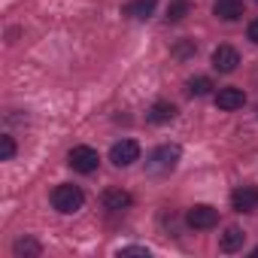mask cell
Wrapping results in <instances>:
<instances>
[{
    "mask_svg": "<svg viewBox=\"0 0 258 258\" xmlns=\"http://www.w3.org/2000/svg\"><path fill=\"white\" fill-rule=\"evenodd\" d=\"M109 161L115 167H131L134 161H140V143L137 140H118V143H112Z\"/></svg>",
    "mask_w": 258,
    "mask_h": 258,
    "instance_id": "obj_5",
    "label": "cell"
},
{
    "mask_svg": "<svg viewBox=\"0 0 258 258\" xmlns=\"http://www.w3.org/2000/svg\"><path fill=\"white\" fill-rule=\"evenodd\" d=\"M67 164H70L76 173H94L97 164H100V155H97V149H91V146H73L70 155H67Z\"/></svg>",
    "mask_w": 258,
    "mask_h": 258,
    "instance_id": "obj_2",
    "label": "cell"
},
{
    "mask_svg": "<svg viewBox=\"0 0 258 258\" xmlns=\"http://www.w3.org/2000/svg\"><path fill=\"white\" fill-rule=\"evenodd\" d=\"M100 201H103V207H106V210H112V213H118V210H127V207H131V195H127L124 188H106Z\"/></svg>",
    "mask_w": 258,
    "mask_h": 258,
    "instance_id": "obj_10",
    "label": "cell"
},
{
    "mask_svg": "<svg viewBox=\"0 0 258 258\" xmlns=\"http://www.w3.org/2000/svg\"><path fill=\"white\" fill-rule=\"evenodd\" d=\"M185 91H188L191 97H204V94H210V91H213V82H210L207 76H195V79H188Z\"/></svg>",
    "mask_w": 258,
    "mask_h": 258,
    "instance_id": "obj_15",
    "label": "cell"
},
{
    "mask_svg": "<svg viewBox=\"0 0 258 258\" xmlns=\"http://www.w3.org/2000/svg\"><path fill=\"white\" fill-rule=\"evenodd\" d=\"M246 34H249V40H252V43H258V19H255V22H249V31H246Z\"/></svg>",
    "mask_w": 258,
    "mask_h": 258,
    "instance_id": "obj_19",
    "label": "cell"
},
{
    "mask_svg": "<svg viewBox=\"0 0 258 258\" xmlns=\"http://www.w3.org/2000/svg\"><path fill=\"white\" fill-rule=\"evenodd\" d=\"M13 252H16V255H40V243L31 240V237H22V240H16Z\"/></svg>",
    "mask_w": 258,
    "mask_h": 258,
    "instance_id": "obj_16",
    "label": "cell"
},
{
    "mask_svg": "<svg viewBox=\"0 0 258 258\" xmlns=\"http://www.w3.org/2000/svg\"><path fill=\"white\" fill-rule=\"evenodd\" d=\"M121 255H149V249L146 246H124Z\"/></svg>",
    "mask_w": 258,
    "mask_h": 258,
    "instance_id": "obj_18",
    "label": "cell"
},
{
    "mask_svg": "<svg viewBox=\"0 0 258 258\" xmlns=\"http://www.w3.org/2000/svg\"><path fill=\"white\" fill-rule=\"evenodd\" d=\"M243 240H246V234L240 228H225V234L219 237V249L222 252H237V249H243Z\"/></svg>",
    "mask_w": 258,
    "mask_h": 258,
    "instance_id": "obj_12",
    "label": "cell"
},
{
    "mask_svg": "<svg viewBox=\"0 0 258 258\" xmlns=\"http://www.w3.org/2000/svg\"><path fill=\"white\" fill-rule=\"evenodd\" d=\"M158 7V0H131V4L124 7V16H131V19H149Z\"/></svg>",
    "mask_w": 258,
    "mask_h": 258,
    "instance_id": "obj_13",
    "label": "cell"
},
{
    "mask_svg": "<svg viewBox=\"0 0 258 258\" xmlns=\"http://www.w3.org/2000/svg\"><path fill=\"white\" fill-rule=\"evenodd\" d=\"M82 204H85V195H82V188H79V185L64 182V185H58V188L52 191V207H55L58 213H64V216H70V213L82 210Z\"/></svg>",
    "mask_w": 258,
    "mask_h": 258,
    "instance_id": "obj_1",
    "label": "cell"
},
{
    "mask_svg": "<svg viewBox=\"0 0 258 258\" xmlns=\"http://www.w3.org/2000/svg\"><path fill=\"white\" fill-rule=\"evenodd\" d=\"M237 64H240V55H237L234 46H219V49H213V67H216L219 73H234Z\"/></svg>",
    "mask_w": 258,
    "mask_h": 258,
    "instance_id": "obj_7",
    "label": "cell"
},
{
    "mask_svg": "<svg viewBox=\"0 0 258 258\" xmlns=\"http://www.w3.org/2000/svg\"><path fill=\"white\" fill-rule=\"evenodd\" d=\"M246 103V94H243V88H234V85H228V88H219V94H216V106L219 109H240Z\"/></svg>",
    "mask_w": 258,
    "mask_h": 258,
    "instance_id": "obj_9",
    "label": "cell"
},
{
    "mask_svg": "<svg viewBox=\"0 0 258 258\" xmlns=\"http://www.w3.org/2000/svg\"><path fill=\"white\" fill-rule=\"evenodd\" d=\"M243 13H246L243 0H216V4H213V16L222 19V22H237Z\"/></svg>",
    "mask_w": 258,
    "mask_h": 258,
    "instance_id": "obj_8",
    "label": "cell"
},
{
    "mask_svg": "<svg viewBox=\"0 0 258 258\" xmlns=\"http://www.w3.org/2000/svg\"><path fill=\"white\" fill-rule=\"evenodd\" d=\"M231 207L237 213H252L258 210V188L255 185H240L237 191H231Z\"/></svg>",
    "mask_w": 258,
    "mask_h": 258,
    "instance_id": "obj_6",
    "label": "cell"
},
{
    "mask_svg": "<svg viewBox=\"0 0 258 258\" xmlns=\"http://www.w3.org/2000/svg\"><path fill=\"white\" fill-rule=\"evenodd\" d=\"M13 155H16V140L0 137V161H13Z\"/></svg>",
    "mask_w": 258,
    "mask_h": 258,
    "instance_id": "obj_17",
    "label": "cell"
},
{
    "mask_svg": "<svg viewBox=\"0 0 258 258\" xmlns=\"http://www.w3.org/2000/svg\"><path fill=\"white\" fill-rule=\"evenodd\" d=\"M185 222H188V228H195V231H210V228L219 225V210H213L210 204H195V207L185 213Z\"/></svg>",
    "mask_w": 258,
    "mask_h": 258,
    "instance_id": "obj_3",
    "label": "cell"
},
{
    "mask_svg": "<svg viewBox=\"0 0 258 258\" xmlns=\"http://www.w3.org/2000/svg\"><path fill=\"white\" fill-rule=\"evenodd\" d=\"M179 155H182L179 146H158L152 152V158H149V170L152 173H170V170H176Z\"/></svg>",
    "mask_w": 258,
    "mask_h": 258,
    "instance_id": "obj_4",
    "label": "cell"
},
{
    "mask_svg": "<svg viewBox=\"0 0 258 258\" xmlns=\"http://www.w3.org/2000/svg\"><path fill=\"white\" fill-rule=\"evenodd\" d=\"M191 13V0H170L167 7V22H182Z\"/></svg>",
    "mask_w": 258,
    "mask_h": 258,
    "instance_id": "obj_14",
    "label": "cell"
},
{
    "mask_svg": "<svg viewBox=\"0 0 258 258\" xmlns=\"http://www.w3.org/2000/svg\"><path fill=\"white\" fill-rule=\"evenodd\" d=\"M252 255H255V258H258V246H255V249H252Z\"/></svg>",
    "mask_w": 258,
    "mask_h": 258,
    "instance_id": "obj_20",
    "label": "cell"
},
{
    "mask_svg": "<svg viewBox=\"0 0 258 258\" xmlns=\"http://www.w3.org/2000/svg\"><path fill=\"white\" fill-rule=\"evenodd\" d=\"M176 112H179V109H176L173 103L158 100V103L149 109V121H152V124H167V121H173V118H176Z\"/></svg>",
    "mask_w": 258,
    "mask_h": 258,
    "instance_id": "obj_11",
    "label": "cell"
}]
</instances>
